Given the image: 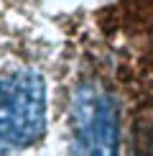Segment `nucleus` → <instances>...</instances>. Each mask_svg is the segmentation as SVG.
Returning <instances> with one entry per match:
<instances>
[{
  "label": "nucleus",
  "mask_w": 153,
  "mask_h": 156,
  "mask_svg": "<svg viewBox=\"0 0 153 156\" xmlns=\"http://www.w3.org/2000/svg\"><path fill=\"white\" fill-rule=\"evenodd\" d=\"M72 133L76 151L115 154L120 144V115L107 90L94 82H84L72 95Z\"/></svg>",
  "instance_id": "2"
},
{
  "label": "nucleus",
  "mask_w": 153,
  "mask_h": 156,
  "mask_svg": "<svg viewBox=\"0 0 153 156\" xmlns=\"http://www.w3.org/2000/svg\"><path fill=\"white\" fill-rule=\"evenodd\" d=\"M46 128V84L31 69L0 72V151L36 144Z\"/></svg>",
  "instance_id": "1"
}]
</instances>
